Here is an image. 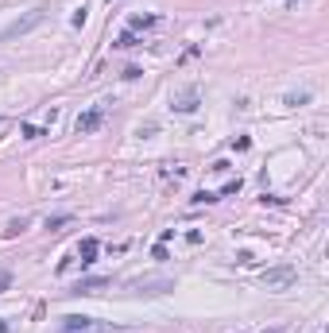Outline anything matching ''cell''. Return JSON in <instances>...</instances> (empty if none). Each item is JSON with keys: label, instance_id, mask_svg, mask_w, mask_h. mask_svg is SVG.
<instances>
[{"label": "cell", "instance_id": "1", "mask_svg": "<svg viewBox=\"0 0 329 333\" xmlns=\"http://www.w3.org/2000/svg\"><path fill=\"white\" fill-rule=\"evenodd\" d=\"M58 333H124L113 322H97V318H81V314H66L58 322Z\"/></svg>", "mask_w": 329, "mask_h": 333}, {"label": "cell", "instance_id": "18", "mask_svg": "<svg viewBox=\"0 0 329 333\" xmlns=\"http://www.w3.org/2000/svg\"><path fill=\"white\" fill-rule=\"evenodd\" d=\"M0 128H8V120H0Z\"/></svg>", "mask_w": 329, "mask_h": 333}, {"label": "cell", "instance_id": "11", "mask_svg": "<svg viewBox=\"0 0 329 333\" xmlns=\"http://www.w3.org/2000/svg\"><path fill=\"white\" fill-rule=\"evenodd\" d=\"M233 194H240V178H229V182L221 186V194H217V198H233Z\"/></svg>", "mask_w": 329, "mask_h": 333}, {"label": "cell", "instance_id": "17", "mask_svg": "<svg viewBox=\"0 0 329 333\" xmlns=\"http://www.w3.org/2000/svg\"><path fill=\"white\" fill-rule=\"evenodd\" d=\"M4 329H8V322H4V318H0V333H4Z\"/></svg>", "mask_w": 329, "mask_h": 333}, {"label": "cell", "instance_id": "5", "mask_svg": "<svg viewBox=\"0 0 329 333\" xmlns=\"http://www.w3.org/2000/svg\"><path fill=\"white\" fill-rule=\"evenodd\" d=\"M198 86H186L182 89V93H174V101H171V109L174 113H194V109H198Z\"/></svg>", "mask_w": 329, "mask_h": 333}, {"label": "cell", "instance_id": "13", "mask_svg": "<svg viewBox=\"0 0 329 333\" xmlns=\"http://www.w3.org/2000/svg\"><path fill=\"white\" fill-rule=\"evenodd\" d=\"M66 221H70V213H58V217H51V221H47V228H62Z\"/></svg>", "mask_w": 329, "mask_h": 333}, {"label": "cell", "instance_id": "9", "mask_svg": "<svg viewBox=\"0 0 329 333\" xmlns=\"http://www.w3.org/2000/svg\"><path fill=\"white\" fill-rule=\"evenodd\" d=\"M19 136H24V140H43V136H51V132L39 128V124H19Z\"/></svg>", "mask_w": 329, "mask_h": 333}, {"label": "cell", "instance_id": "7", "mask_svg": "<svg viewBox=\"0 0 329 333\" xmlns=\"http://www.w3.org/2000/svg\"><path fill=\"white\" fill-rule=\"evenodd\" d=\"M97 252H101L97 237H86V240H81V248H78V260H81V267H89V263L97 260Z\"/></svg>", "mask_w": 329, "mask_h": 333}, {"label": "cell", "instance_id": "10", "mask_svg": "<svg viewBox=\"0 0 329 333\" xmlns=\"http://www.w3.org/2000/svg\"><path fill=\"white\" fill-rule=\"evenodd\" d=\"M24 228H27V217H12V221H8V228H4V237H19Z\"/></svg>", "mask_w": 329, "mask_h": 333}, {"label": "cell", "instance_id": "2", "mask_svg": "<svg viewBox=\"0 0 329 333\" xmlns=\"http://www.w3.org/2000/svg\"><path fill=\"white\" fill-rule=\"evenodd\" d=\"M43 19H47V8H31L27 16H19L16 24H8L4 31H0V43H12V39H19V35H27V31H35Z\"/></svg>", "mask_w": 329, "mask_h": 333}, {"label": "cell", "instance_id": "12", "mask_svg": "<svg viewBox=\"0 0 329 333\" xmlns=\"http://www.w3.org/2000/svg\"><path fill=\"white\" fill-rule=\"evenodd\" d=\"M155 24V16H132V31H139V27H151Z\"/></svg>", "mask_w": 329, "mask_h": 333}, {"label": "cell", "instance_id": "15", "mask_svg": "<svg viewBox=\"0 0 329 333\" xmlns=\"http://www.w3.org/2000/svg\"><path fill=\"white\" fill-rule=\"evenodd\" d=\"M136 43H139V39L132 35V31H124V35H120V43H116V47H136Z\"/></svg>", "mask_w": 329, "mask_h": 333}, {"label": "cell", "instance_id": "16", "mask_svg": "<svg viewBox=\"0 0 329 333\" xmlns=\"http://www.w3.org/2000/svg\"><path fill=\"white\" fill-rule=\"evenodd\" d=\"M8 283H12V275H0V295L8 290Z\"/></svg>", "mask_w": 329, "mask_h": 333}, {"label": "cell", "instance_id": "3", "mask_svg": "<svg viewBox=\"0 0 329 333\" xmlns=\"http://www.w3.org/2000/svg\"><path fill=\"white\" fill-rule=\"evenodd\" d=\"M295 283V267H271V272H263V287L271 290H286Z\"/></svg>", "mask_w": 329, "mask_h": 333}, {"label": "cell", "instance_id": "4", "mask_svg": "<svg viewBox=\"0 0 329 333\" xmlns=\"http://www.w3.org/2000/svg\"><path fill=\"white\" fill-rule=\"evenodd\" d=\"M101 120H105V109L97 105V109H89V113H81L78 120H74V128H78V136H89V132L101 128Z\"/></svg>", "mask_w": 329, "mask_h": 333}, {"label": "cell", "instance_id": "14", "mask_svg": "<svg viewBox=\"0 0 329 333\" xmlns=\"http://www.w3.org/2000/svg\"><path fill=\"white\" fill-rule=\"evenodd\" d=\"M306 101H310V93H291L286 97V105H306Z\"/></svg>", "mask_w": 329, "mask_h": 333}, {"label": "cell", "instance_id": "6", "mask_svg": "<svg viewBox=\"0 0 329 333\" xmlns=\"http://www.w3.org/2000/svg\"><path fill=\"white\" fill-rule=\"evenodd\" d=\"M132 290L136 295H167V290H174V283L171 279H136Z\"/></svg>", "mask_w": 329, "mask_h": 333}, {"label": "cell", "instance_id": "8", "mask_svg": "<svg viewBox=\"0 0 329 333\" xmlns=\"http://www.w3.org/2000/svg\"><path fill=\"white\" fill-rule=\"evenodd\" d=\"M109 283H113V279H105V275H97V279H81L78 287L70 290V295H93L97 287H109Z\"/></svg>", "mask_w": 329, "mask_h": 333}]
</instances>
